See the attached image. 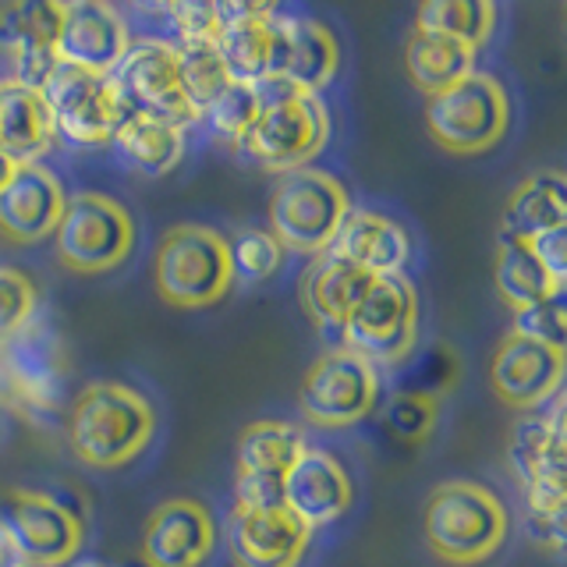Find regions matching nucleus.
Returning <instances> with one entry per match:
<instances>
[{
  "label": "nucleus",
  "mask_w": 567,
  "mask_h": 567,
  "mask_svg": "<svg viewBox=\"0 0 567 567\" xmlns=\"http://www.w3.org/2000/svg\"><path fill=\"white\" fill-rule=\"evenodd\" d=\"M156 436V408L138 386L117 380L89 383L71 404L68 443L89 468L114 472L150 451Z\"/></svg>",
  "instance_id": "obj_1"
},
{
  "label": "nucleus",
  "mask_w": 567,
  "mask_h": 567,
  "mask_svg": "<svg viewBox=\"0 0 567 567\" xmlns=\"http://www.w3.org/2000/svg\"><path fill=\"white\" fill-rule=\"evenodd\" d=\"M425 543L443 564L475 567L504 546L511 532L507 504L472 478L440 483L425 501Z\"/></svg>",
  "instance_id": "obj_2"
},
{
  "label": "nucleus",
  "mask_w": 567,
  "mask_h": 567,
  "mask_svg": "<svg viewBox=\"0 0 567 567\" xmlns=\"http://www.w3.org/2000/svg\"><path fill=\"white\" fill-rule=\"evenodd\" d=\"M156 295L171 309H209L235 288L227 238L203 224H177L164 230L153 252Z\"/></svg>",
  "instance_id": "obj_3"
},
{
  "label": "nucleus",
  "mask_w": 567,
  "mask_h": 567,
  "mask_svg": "<svg viewBox=\"0 0 567 567\" xmlns=\"http://www.w3.org/2000/svg\"><path fill=\"white\" fill-rule=\"evenodd\" d=\"M351 213V195L330 171L301 167L280 174L270 195V230L284 252L323 256Z\"/></svg>",
  "instance_id": "obj_4"
},
{
  "label": "nucleus",
  "mask_w": 567,
  "mask_h": 567,
  "mask_svg": "<svg viewBox=\"0 0 567 567\" xmlns=\"http://www.w3.org/2000/svg\"><path fill=\"white\" fill-rule=\"evenodd\" d=\"M425 128L440 150L454 156L496 150L511 128V96L504 82L486 71H472L468 79L425 100Z\"/></svg>",
  "instance_id": "obj_5"
},
{
  "label": "nucleus",
  "mask_w": 567,
  "mask_h": 567,
  "mask_svg": "<svg viewBox=\"0 0 567 567\" xmlns=\"http://www.w3.org/2000/svg\"><path fill=\"white\" fill-rule=\"evenodd\" d=\"M58 259L64 270L79 277H100L128 262L135 252L138 227L128 206L106 192H75L68 195L64 217L53 230Z\"/></svg>",
  "instance_id": "obj_6"
},
{
  "label": "nucleus",
  "mask_w": 567,
  "mask_h": 567,
  "mask_svg": "<svg viewBox=\"0 0 567 567\" xmlns=\"http://www.w3.org/2000/svg\"><path fill=\"white\" fill-rule=\"evenodd\" d=\"M419 291L404 274L377 277L341 327V348L377 369L401 365L419 344Z\"/></svg>",
  "instance_id": "obj_7"
},
{
  "label": "nucleus",
  "mask_w": 567,
  "mask_h": 567,
  "mask_svg": "<svg viewBox=\"0 0 567 567\" xmlns=\"http://www.w3.org/2000/svg\"><path fill=\"white\" fill-rule=\"evenodd\" d=\"M330 142V111L319 96H295L288 103L266 106L256 124L238 142L241 159L259 171L291 174L312 167V159L327 150Z\"/></svg>",
  "instance_id": "obj_8"
},
{
  "label": "nucleus",
  "mask_w": 567,
  "mask_h": 567,
  "mask_svg": "<svg viewBox=\"0 0 567 567\" xmlns=\"http://www.w3.org/2000/svg\"><path fill=\"white\" fill-rule=\"evenodd\" d=\"M380 369L348 348H330L309 365L298 390L301 415L316 430H348L377 412Z\"/></svg>",
  "instance_id": "obj_9"
},
{
  "label": "nucleus",
  "mask_w": 567,
  "mask_h": 567,
  "mask_svg": "<svg viewBox=\"0 0 567 567\" xmlns=\"http://www.w3.org/2000/svg\"><path fill=\"white\" fill-rule=\"evenodd\" d=\"M40 96L50 111L53 135L71 142V146H111L124 114H128L111 79L71 68L64 61L50 68V75L40 85Z\"/></svg>",
  "instance_id": "obj_10"
},
{
  "label": "nucleus",
  "mask_w": 567,
  "mask_h": 567,
  "mask_svg": "<svg viewBox=\"0 0 567 567\" xmlns=\"http://www.w3.org/2000/svg\"><path fill=\"white\" fill-rule=\"evenodd\" d=\"M111 85L128 114H146L156 121H167L174 128H188V124L203 121L185 100L182 85H177V47L174 40H135L128 53L114 68Z\"/></svg>",
  "instance_id": "obj_11"
},
{
  "label": "nucleus",
  "mask_w": 567,
  "mask_h": 567,
  "mask_svg": "<svg viewBox=\"0 0 567 567\" xmlns=\"http://www.w3.org/2000/svg\"><path fill=\"white\" fill-rule=\"evenodd\" d=\"M0 528L29 567H64L79 557L85 539L79 514L40 489H11L0 507Z\"/></svg>",
  "instance_id": "obj_12"
},
{
  "label": "nucleus",
  "mask_w": 567,
  "mask_h": 567,
  "mask_svg": "<svg viewBox=\"0 0 567 567\" xmlns=\"http://www.w3.org/2000/svg\"><path fill=\"white\" fill-rule=\"evenodd\" d=\"M341 71V43L319 18L309 14H284L277 8L274 18V61L266 79H284L298 93L319 96L333 85Z\"/></svg>",
  "instance_id": "obj_13"
},
{
  "label": "nucleus",
  "mask_w": 567,
  "mask_h": 567,
  "mask_svg": "<svg viewBox=\"0 0 567 567\" xmlns=\"http://www.w3.org/2000/svg\"><path fill=\"white\" fill-rule=\"evenodd\" d=\"M354 501V483L344 468V461L333 451L306 447L291 468L284 472V511L306 528H327L337 518H344Z\"/></svg>",
  "instance_id": "obj_14"
},
{
  "label": "nucleus",
  "mask_w": 567,
  "mask_h": 567,
  "mask_svg": "<svg viewBox=\"0 0 567 567\" xmlns=\"http://www.w3.org/2000/svg\"><path fill=\"white\" fill-rule=\"evenodd\" d=\"M132 47V32L124 14L114 4H100V0H75V4L61 8V29L53 40L58 61L93 71V75L111 79L114 68Z\"/></svg>",
  "instance_id": "obj_15"
},
{
  "label": "nucleus",
  "mask_w": 567,
  "mask_h": 567,
  "mask_svg": "<svg viewBox=\"0 0 567 567\" xmlns=\"http://www.w3.org/2000/svg\"><path fill=\"white\" fill-rule=\"evenodd\" d=\"M220 528L203 501L174 496L159 504L142 528V560L146 567H203L217 549Z\"/></svg>",
  "instance_id": "obj_16"
},
{
  "label": "nucleus",
  "mask_w": 567,
  "mask_h": 567,
  "mask_svg": "<svg viewBox=\"0 0 567 567\" xmlns=\"http://www.w3.org/2000/svg\"><path fill=\"white\" fill-rule=\"evenodd\" d=\"M564 351L507 333L493 351L489 383L496 398L522 412H543L564 386Z\"/></svg>",
  "instance_id": "obj_17"
},
{
  "label": "nucleus",
  "mask_w": 567,
  "mask_h": 567,
  "mask_svg": "<svg viewBox=\"0 0 567 567\" xmlns=\"http://www.w3.org/2000/svg\"><path fill=\"white\" fill-rule=\"evenodd\" d=\"M64 365L68 362H64L61 333L40 316L0 344V377H4L14 386V394L25 398L29 404L50 408L61 398L64 372H68Z\"/></svg>",
  "instance_id": "obj_18"
},
{
  "label": "nucleus",
  "mask_w": 567,
  "mask_h": 567,
  "mask_svg": "<svg viewBox=\"0 0 567 567\" xmlns=\"http://www.w3.org/2000/svg\"><path fill=\"white\" fill-rule=\"evenodd\" d=\"M68 206L61 177L43 164H18L0 192V235L14 245H35L58 230Z\"/></svg>",
  "instance_id": "obj_19"
},
{
  "label": "nucleus",
  "mask_w": 567,
  "mask_h": 567,
  "mask_svg": "<svg viewBox=\"0 0 567 567\" xmlns=\"http://www.w3.org/2000/svg\"><path fill=\"white\" fill-rule=\"evenodd\" d=\"M372 280H377V277H369L354 262L337 259L330 252L316 256L306 266V274H301V284H298L301 306H306L316 330L323 333L333 348H341L344 319L365 298V291L372 288Z\"/></svg>",
  "instance_id": "obj_20"
},
{
  "label": "nucleus",
  "mask_w": 567,
  "mask_h": 567,
  "mask_svg": "<svg viewBox=\"0 0 567 567\" xmlns=\"http://www.w3.org/2000/svg\"><path fill=\"white\" fill-rule=\"evenodd\" d=\"M312 532L301 528L288 511H238L227 522V549L235 567H298L309 554Z\"/></svg>",
  "instance_id": "obj_21"
},
{
  "label": "nucleus",
  "mask_w": 567,
  "mask_h": 567,
  "mask_svg": "<svg viewBox=\"0 0 567 567\" xmlns=\"http://www.w3.org/2000/svg\"><path fill=\"white\" fill-rule=\"evenodd\" d=\"M274 18H277V8L270 4H230V0L227 4H217L220 32H217V40H213V47H217L230 82L256 85L270 75Z\"/></svg>",
  "instance_id": "obj_22"
},
{
  "label": "nucleus",
  "mask_w": 567,
  "mask_h": 567,
  "mask_svg": "<svg viewBox=\"0 0 567 567\" xmlns=\"http://www.w3.org/2000/svg\"><path fill=\"white\" fill-rule=\"evenodd\" d=\"M330 256L354 262L369 277H398L412 259V235L386 213L351 206L330 245Z\"/></svg>",
  "instance_id": "obj_23"
},
{
  "label": "nucleus",
  "mask_w": 567,
  "mask_h": 567,
  "mask_svg": "<svg viewBox=\"0 0 567 567\" xmlns=\"http://www.w3.org/2000/svg\"><path fill=\"white\" fill-rule=\"evenodd\" d=\"M511 468L522 486H564V404L549 412H525L511 433Z\"/></svg>",
  "instance_id": "obj_24"
},
{
  "label": "nucleus",
  "mask_w": 567,
  "mask_h": 567,
  "mask_svg": "<svg viewBox=\"0 0 567 567\" xmlns=\"http://www.w3.org/2000/svg\"><path fill=\"white\" fill-rule=\"evenodd\" d=\"M567 224V185L560 171H539L507 195L501 213V238L532 241Z\"/></svg>",
  "instance_id": "obj_25"
},
{
  "label": "nucleus",
  "mask_w": 567,
  "mask_h": 567,
  "mask_svg": "<svg viewBox=\"0 0 567 567\" xmlns=\"http://www.w3.org/2000/svg\"><path fill=\"white\" fill-rule=\"evenodd\" d=\"M53 121L35 89L0 82V153L14 164H40L53 146Z\"/></svg>",
  "instance_id": "obj_26"
},
{
  "label": "nucleus",
  "mask_w": 567,
  "mask_h": 567,
  "mask_svg": "<svg viewBox=\"0 0 567 567\" xmlns=\"http://www.w3.org/2000/svg\"><path fill=\"white\" fill-rule=\"evenodd\" d=\"M114 150L128 171L142 177H164L182 164L185 132L146 114H124L121 128L114 135Z\"/></svg>",
  "instance_id": "obj_27"
},
{
  "label": "nucleus",
  "mask_w": 567,
  "mask_h": 567,
  "mask_svg": "<svg viewBox=\"0 0 567 567\" xmlns=\"http://www.w3.org/2000/svg\"><path fill=\"white\" fill-rule=\"evenodd\" d=\"M404 71L425 96H436L475 71V50L440 32L412 29L404 43Z\"/></svg>",
  "instance_id": "obj_28"
},
{
  "label": "nucleus",
  "mask_w": 567,
  "mask_h": 567,
  "mask_svg": "<svg viewBox=\"0 0 567 567\" xmlns=\"http://www.w3.org/2000/svg\"><path fill=\"white\" fill-rule=\"evenodd\" d=\"M493 284L511 312L536 306V301L564 291V288H554V280L543 274V266L532 256V248L525 241H511V238H501V245H496Z\"/></svg>",
  "instance_id": "obj_29"
},
{
  "label": "nucleus",
  "mask_w": 567,
  "mask_h": 567,
  "mask_svg": "<svg viewBox=\"0 0 567 567\" xmlns=\"http://www.w3.org/2000/svg\"><path fill=\"white\" fill-rule=\"evenodd\" d=\"M309 443L298 425L284 419H259L245 425L238 436V472H288L291 461L306 451Z\"/></svg>",
  "instance_id": "obj_30"
},
{
  "label": "nucleus",
  "mask_w": 567,
  "mask_h": 567,
  "mask_svg": "<svg viewBox=\"0 0 567 567\" xmlns=\"http://www.w3.org/2000/svg\"><path fill=\"white\" fill-rule=\"evenodd\" d=\"M496 14L501 11L489 0H433V4L419 8L415 29L440 32L478 53V47H486L496 29Z\"/></svg>",
  "instance_id": "obj_31"
},
{
  "label": "nucleus",
  "mask_w": 567,
  "mask_h": 567,
  "mask_svg": "<svg viewBox=\"0 0 567 567\" xmlns=\"http://www.w3.org/2000/svg\"><path fill=\"white\" fill-rule=\"evenodd\" d=\"M58 0H18V4L0 8V50L18 53L32 47H53L61 29Z\"/></svg>",
  "instance_id": "obj_32"
},
{
  "label": "nucleus",
  "mask_w": 567,
  "mask_h": 567,
  "mask_svg": "<svg viewBox=\"0 0 567 567\" xmlns=\"http://www.w3.org/2000/svg\"><path fill=\"white\" fill-rule=\"evenodd\" d=\"M177 47V85L195 114H206V106L230 85V75L213 43H174Z\"/></svg>",
  "instance_id": "obj_33"
},
{
  "label": "nucleus",
  "mask_w": 567,
  "mask_h": 567,
  "mask_svg": "<svg viewBox=\"0 0 567 567\" xmlns=\"http://www.w3.org/2000/svg\"><path fill=\"white\" fill-rule=\"evenodd\" d=\"M227 256L235 284H266L280 274L288 252H284L270 227H241L227 238Z\"/></svg>",
  "instance_id": "obj_34"
},
{
  "label": "nucleus",
  "mask_w": 567,
  "mask_h": 567,
  "mask_svg": "<svg viewBox=\"0 0 567 567\" xmlns=\"http://www.w3.org/2000/svg\"><path fill=\"white\" fill-rule=\"evenodd\" d=\"M213 135H220L230 150H238V142L248 135V128L256 124L259 117V100H256V89L245 85V82H230L224 93L206 106V114Z\"/></svg>",
  "instance_id": "obj_35"
},
{
  "label": "nucleus",
  "mask_w": 567,
  "mask_h": 567,
  "mask_svg": "<svg viewBox=\"0 0 567 567\" xmlns=\"http://www.w3.org/2000/svg\"><path fill=\"white\" fill-rule=\"evenodd\" d=\"M40 316V288L11 262H0V344Z\"/></svg>",
  "instance_id": "obj_36"
},
{
  "label": "nucleus",
  "mask_w": 567,
  "mask_h": 567,
  "mask_svg": "<svg viewBox=\"0 0 567 567\" xmlns=\"http://www.w3.org/2000/svg\"><path fill=\"white\" fill-rule=\"evenodd\" d=\"M511 333L514 337H525V341H536V344L564 351V344H567V306H564V291L536 301V306L514 309L511 312Z\"/></svg>",
  "instance_id": "obj_37"
},
{
  "label": "nucleus",
  "mask_w": 567,
  "mask_h": 567,
  "mask_svg": "<svg viewBox=\"0 0 567 567\" xmlns=\"http://www.w3.org/2000/svg\"><path fill=\"white\" fill-rule=\"evenodd\" d=\"M440 415V401L430 390H408V394H398L386 404V425L390 433L404 443H419L433 433Z\"/></svg>",
  "instance_id": "obj_38"
},
{
  "label": "nucleus",
  "mask_w": 567,
  "mask_h": 567,
  "mask_svg": "<svg viewBox=\"0 0 567 567\" xmlns=\"http://www.w3.org/2000/svg\"><path fill=\"white\" fill-rule=\"evenodd\" d=\"M235 507L256 511V514L284 511V475L280 472H238Z\"/></svg>",
  "instance_id": "obj_39"
},
{
  "label": "nucleus",
  "mask_w": 567,
  "mask_h": 567,
  "mask_svg": "<svg viewBox=\"0 0 567 567\" xmlns=\"http://www.w3.org/2000/svg\"><path fill=\"white\" fill-rule=\"evenodd\" d=\"M164 18L174 29L177 43H213L220 32L217 8L213 4H167Z\"/></svg>",
  "instance_id": "obj_40"
},
{
  "label": "nucleus",
  "mask_w": 567,
  "mask_h": 567,
  "mask_svg": "<svg viewBox=\"0 0 567 567\" xmlns=\"http://www.w3.org/2000/svg\"><path fill=\"white\" fill-rule=\"evenodd\" d=\"M532 256L543 266V274L554 280V288H564L567 284V230L557 227V230H546V235L532 238L528 241Z\"/></svg>",
  "instance_id": "obj_41"
},
{
  "label": "nucleus",
  "mask_w": 567,
  "mask_h": 567,
  "mask_svg": "<svg viewBox=\"0 0 567 567\" xmlns=\"http://www.w3.org/2000/svg\"><path fill=\"white\" fill-rule=\"evenodd\" d=\"M58 64V53L53 47H32V50H18L11 53V79L14 85H25V89H35L40 93L43 79L50 75V68Z\"/></svg>",
  "instance_id": "obj_42"
},
{
  "label": "nucleus",
  "mask_w": 567,
  "mask_h": 567,
  "mask_svg": "<svg viewBox=\"0 0 567 567\" xmlns=\"http://www.w3.org/2000/svg\"><path fill=\"white\" fill-rule=\"evenodd\" d=\"M18 171V164L8 156V153H0V192H4V185L11 182V174Z\"/></svg>",
  "instance_id": "obj_43"
},
{
  "label": "nucleus",
  "mask_w": 567,
  "mask_h": 567,
  "mask_svg": "<svg viewBox=\"0 0 567 567\" xmlns=\"http://www.w3.org/2000/svg\"><path fill=\"white\" fill-rule=\"evenodd\" d=\"M79 567H111V564H103V560H85V564H79Z\"/></svg>",
  "instance_id": "obj_44"
}]
</instances>
